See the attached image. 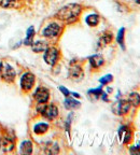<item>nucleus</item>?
I'll use <instances>...</instances> for the list:
<instances>
[{"mask_svg": "<svg viewBox=\"0 0 140 155\" xmlns=\"http://www.w3.org/2000/svg\"><path fill=\"white\" fill-rule=\"evenodd\" d=\"M81 12H82V7L80 5H77V3H69V5L62 8L57 12L56 16H57V18L63 21V22L71 24V23H75V21L79 18Z\"/></svg>", "mask_w": 140, "mask_h": 155, "instance_id": "obj_1", "label": "nucleus"}, {"mask_svg": "<svg viewBox=\"0 0 140 155\" xmlns=\"http://www.w3.org/2000/svg\"><path fill=\"white\" fill-rule=\"evenodd\" d=\"M61 31H62V27L57 23H51V24H48L46 27H44V29L42 30V35L45 38L53 39L59 36Z\"/></svg>", "mask_w": 140, "mask_h": 155, "instance_id": "obj_2", "label": "nucleus"}, {"mask_svg": "<svg viewBox=\"0 0 140 155\" xmlns=\"http://www.w3.org/2000/svg\"><path fill=\"white\" fill-rule=\"evenodd\" d=\"M58 57H59V52H58V50L56 48L51 46V48H48L45 51H44L43 58L48 65L54 66L56 63H57Z\"/></svg>", "mask_w": 140, "mask_h": 155, "instance_id": "obj_3", "label": "nucleus"}, {"mask_svg": "<svg viewBox=\"0 0 140 155\" xmlns=\"http://www.w3.org/2000/svg\"><path fill=\"white\" fill-rule=\"evenodd\" d=\"M0 77L2 78L3 80L11 82V81L14 80L15 78V70L9 64L1 63L0 64Z\"/></svg>", "mask_w": 140, "mask_h": 155, "instance_id": "obj_4", "label": "nucleus"}, {"mask_svg": "<svg viewBox=\"0 0 140 155\" xmlns=\"http://www.w3.org/2000/svg\"><path fill=\"white\" fill-rule=\"evenodd\" d=\"M129 109H131V104H129L128 100H124V99L118 100V102H115L112 106V110L118 115H124V114L128 113Z\"/></svg>", "mask_w": 140, "mask_h": 155, "instance_id": "obj_5", "label": "nucleus"}, {"mask_svg": "<svg viewBox=\"0 0 140 155\" xmlns=\"http://www.w3.org/2000/svg\"><path fill=\"white\" fill-rule=\"evenodd\" d=\"M40 113L42 116H44L48 120H54L56 116L58 115V109L57 107L54 104H48V106H43L42 108L39 109Z\"/></svg>", "mask_w": 140, "mask_h": 155, "instance_id": "obj_6", "label": "nucleus"}, {"mask_svg": "<svg viewBox=\"0 0 140 155\" xmlns=\"http://www.w3.org/2000/svg\"><path fill=\"white\" fill-rule=\"evenodd\" d=\"M35 84V75L32 72H26L22 75L21 86L24 91H30Z\"/></svg>", "mask_w": 140, "mask_h": 155, "instance_id": "obj_7", "label": "nucleus"}, {"mask_svg": "<svg viewBox=\"0 0 140 155\" xmlns=\"http://www.w3.org/2000/svg\"><path fill=\"white\" fill-rule=\"evenodd\" d=\"M34 96L35 99L37 100V102H39V104H45V102H48V98H50V92L45 87H38L37 91L35 92Z\"/></svg>", "mask_w": 140, "mask_h": 155, "instance_id": "obj_8", "label": "nucleus"}, {"mask_svg": "<svg viewBox=\"0 0 140 155\" xmlns=\"http://www.w3.org/2000/svg\"><path fill=\"white\" fill-rule=\"evenodd\" d=\"M132 136H133L132 130L128 128L127 126H123V127H121L120 130H118V137H120L122 142L125 143V144H127L128 142H131Z\"/></svg>", "mask_w": 140, "mask_h": 155, "instance_id": "obj_9", "label": "nucleus"}, {"mask_svg": "<svg viewBox=\"0 0 140 155\" xmlns=\"http://www.w3.org/2000/svg\"><path fill=\"white\" fill-rule=\"evenodd\" d=\"M83 75H84V73H83L82 68L80 67V66L75 65L69 69V77L71 78L72 80H75V81L82 80Z\"/></svg>", "mask_w": 140, "mask_h": 155, "instance_id": "obj_10", "label": "nucleus"}, {"mask_svg": "<svg viewBox=\"0 0 140 155\" xmlns=\"http://www.w3.org/2000/svg\"><path fill=\"white\" fill-rule=\"evenodd\" d=\"M88 61H89V64H91V66H92L93 68L102 67L105 63L104 57H102V55H99V54H95V55L91 56V57L88 58Z\"/></svg>", "mask_w": 140, "mask_h": 155, "instance_id": "obj_11", "label": "nucleus"}, {"mask_svg": "<svg viewBox=\"0 0 140 155\" xmlns=\"http://www.w3.org/2000/svg\"><path fill=\"white\" fill-rule=\"evenodd\" d=\"M32 51L36 52V53H40V52H44L48 48V44L44 41H37V42H32Z\"/></svg>", "mask_w": 140, "mask_h": 155, "instance_id": "obj_12", "label": "nucleus"}, {"mask_svg": "<svg viewBox=\"0 0 140 155\" xmlns=\"http://www.w3.org/2000/svg\"><path fill=\"white\" fill-rule=\"evenodd\" d=\"M128 101L131 104V106L134 107H139L140 106V95L136 92H133L129 94V97H128Z\"/></svg>", "mask_w": 140, "mask_h": 155, "instance_id": "obj_13", "label": "nucleus"}, {"mask_svg": "<svg viewBox=\"0 0 140 155\" xmlns=\"http://www.w3.org/2000/svg\"><path fill=\"white\" fill-rule=\"evenodd\" d=\"M85 22H86V24L88 25V26L95 27V26H97L99 23V16L97 14H89V15H87L86 18H85Z\"/></svg>", "mask_w": 140, "mask_h": 155, "instance_id": "obj_14", "label": "nucleus"}, {"mask_svg": "<svg viewBox=\"0 0 140 155\" xmlns=\"http://www.w3.org/2000/svg\"><path fill=\"white\" fill-rule=\"evenodd\" d=\"M0 147H1V149L5 151H10L13 149V142L12 140H10L9 138H5V137H3L1 140H0Z\"/></svg>", "mask_w": 140, "mask_h": 155, "instance_id": "obj_15", "label": "nucleus"}, {"mask_svg": "<svg viewBox=\"0 0 140 155\" xmlns=\"http://www.w3.org/2000/svg\"><path fill=\"white\" fill-rule=\"evenodd\" d=\"M48 129V125L46 123H38L34 127V131L37 135H42V134L46 133Z\"/></svg>", "mask_w": 140, "mask_h": 155, "instance_id": "obj_16", "label": "nucleus"}, {"mask_svg": "<svg viewBox=\"0 0 140 155\" xmlns=\"http://www.w3.org/2000/svg\"><path fill=\"white\" fill-rule=\"evenodd\" d=\"M80 106H81L80 101L72 99V98H67L65 100V107L67 109H78V108H80Z\"/></svg>", "mask_w": 140, "mask_h": 155, "instance_id": "obj_17", "label": "nucleus"}, {"mask_svg": "<svg viewBox=\"0 0 140 155\" xmlns=\"http://www.w3.org/2000/svg\"><path fill=\"white\" fill-rule=\"evenodd\" d=\"M34 37H35V28L34 26H30L27 30V36L25 39V44L26 45H32V41H34Z\"/></svg>", "mask_w": 140, "mask_h": 155, "instance_id": "obj_18", "label": "nucleus"}, {"mask_svg": "<svg viewBox=\"0 0 140 155\" xmlns=\"http://www.w3.org/2000/svg\"><path fill=\"white\" fill-rule=\"evenodd\" d=\"M124 38H125V28L124 27H122L120 30H118V36H116V41H118V43L120 44V46H121L123 50H125V45H124Z\"/></svg>", "mask_w": 140, "mask_h": 155, "instance_id": "obj_19", "label": "nucleus"}, {"mask_svg": "<svg viewBox=\"0 0 140 155\" xmlns=\"http://www.w3.org/2000/svg\"><path fill=\"white\" fill-rule=\"evenodd\" d=\"M21 152L24 154H30L32 152V143L30 141H24L21 144Z\"/></svg>", "mask_w": 140, "mask_h": 155, "instance_id": "obj_20", "label": "nucleus"}, {"mask_svg": "<svg viewBox=\"0 0 140 155\" xmlns=\"http://www.w3.org/2000/svg\"><path fill=\"white\" fill-rule=\"evenodd\" d=\"M102 87H98V88H95V90H89L88 91V95L89 96H93L95 99L99 98V97L102 96Z\"/></svg>", "mask_w": 140, "mask_h": 155, "instance_id": "obj_21", "label": "nucleus"}, {"mask_svg": "<svg viewBox=\"0 0 140 155\" xmlns=\"http://www.w3.org/2000/svg\"><path fill=\"white\" fill-rule=\"evenodd\" d=\"M112 41V34L111 32H106L100 38V42H102L104 44H109Z\"/></svg>", "mask_w": 140, "mask_h": 155, "instance_id": "obj_22", "label": "nucleus"}, {"mask_svg": "<svg viewBox=\"0 0 140 155\" xmlns=\"http://www.w3.org/2000/svg\"><path fill=\"white\" fill-rule=\"evenodd\" d=\"M16 0H0V7L2 8H12Z\"/></svg>", "mask_w": 140, "mask_h": 155, "instance_id": "obj_23", "label": "nucleus"}, {"mask_svg": "<svg viewBox=\"0 0 140 155\" xmlns=\"http://www.w3.org/2000/svg\"><path fill=\"white\" fill-rule=\"evenodd\" d=\"M113 80V75L112 74H107V75H105V77H102L100 80H99V82L102 83V85H106V84H108V83H110L111 81Z\"/></svg>", "mask_w": 140, "mask_h": 155, "instance_id": "obj_24", "label": "nucleus"}, {"mask_svg": "<svg viewBox=\"0 0 140 155\" xmlns=\"http://www.w3.org/2000/svg\"><path fill=\"white\" fill-rule=\"evenodd\" d=\"M131 153H133V154H140V145H134V147H132Z\"/></svg>", "mask_w": 140, "mask_h": 155, "instance_id": "obj_25", "label": "nucleus"}, {"mask_svg": "<svg viewBox=\"0 0 140 155\" xmlns=\"http://www.w3.org/2000/svg\"><path fill=\"white\" fill-rule=\"evenodd\" d=\"M59 91H61V92L63 93V94L65 95L66 97H69L70 96V92L67 90V88H65L64 86H59Z\"/></svg>", "mask_w": 140, "mask_h": 155, "instance_id": "obj_26", "label": "nucleus"}, {"mask_svg": "<svg viewBox=\"0 0 140 155\" xmlns=\"http://www.w3.org/2000/svg\"><path fill=\"white\" fill-rule=\"evenodd\" d=\"M72 95H73V96H75V97H78V98H79V97H80V95L78 94V93H72Z\"/></svg>", "mask_w": 140, "mask_h": 155, "instance_id": "obj_27", "label": "nucleus"}, {"mask_svg": "<svg viewBox=\"0 0 140 155\" xmlns=\"http://www.w3.org/2000/svg\"><path fill=\"white\" fill-rule=\"evenodd\" d=\"M136 3H138V5H140V0H136Z\"/></svg>", "mask_w": 140, "mask_h": 155, "instance_id": "obj_28", "label": "nucleus"}]
</instances>
